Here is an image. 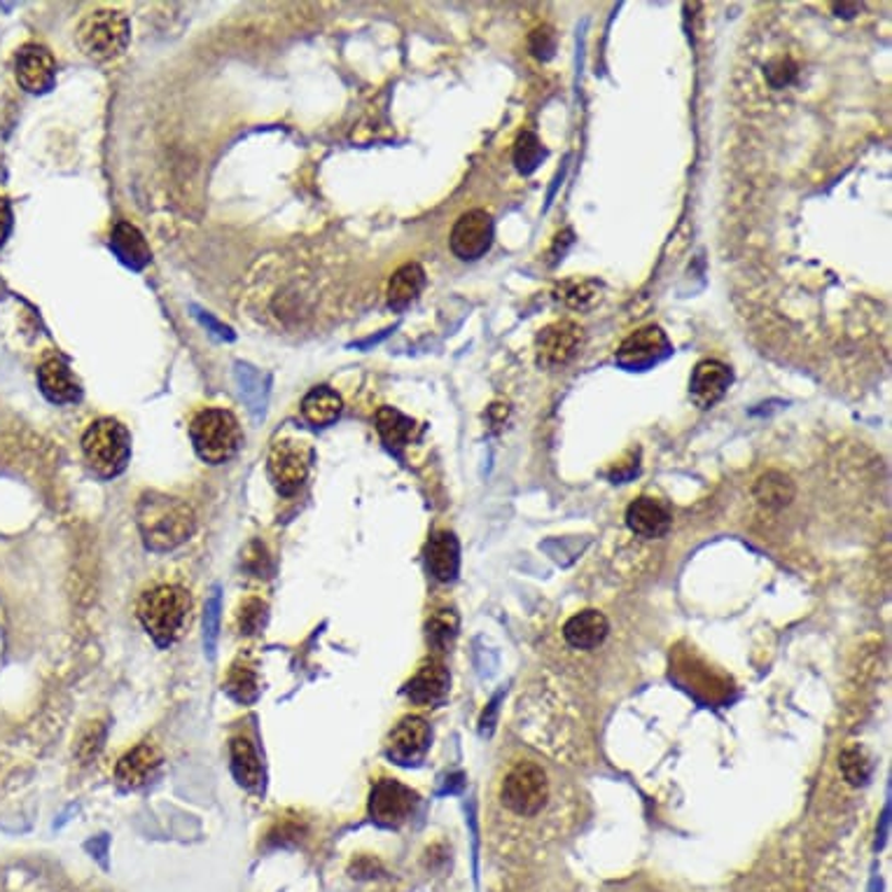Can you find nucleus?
I'll return each mask as SVG.
<instances>
[{
	"mask_svg": "<svg viewBox=\"0 0 892 892\" xmlns=\"http://www.w3.org/2000/svg\"><path fill=\"white\" fill-rule=\"evenodd\" d=\"M673 524V516L664 502L654 498H635L627 508V526L643 540H659Z\"/></svg>",
	"mask_w": 892,
	"mask_h": 892,
	"instance_id": "nucleus-15",
	"label": "nucleus"
},
{
	"mask_svg": "<svg viewBox=\"0 0 892 892\" xmlns=\"http://www.w3.org/2000/svg\"><path fill=\"white\" fill-rule=\"evenodd\" d=\"M197 456L211 465H223L237 456L243 444L239 420L225 409H206L197 414L190 426Z\"/></svg>",
	"mask_w": 892,
	"mask_h": 892,
	"instance_id": "nucleus-4",
	"label": "nucleus"
},
{
	"mask_svg": "<svg viewBox=\"0 0 892 892\" xmlns=\"http://www.w3.org/2000/svg\"><path fill=\"white\" fill-rule=\"evenodd\" d=\"M797 63L793 61V59H785V57H781V59H773L769 66H766V80H769V84L773 90H785L787 84H793L795 82V78H797Z\"/></svg>",
	"mask_w": 892,
	"mask_h": 892,
	"instance_id": "nucleus-33",
	"label": "nucleus"
},
{
	"mask_svg": "<svg viewBox=\"0 0 892 892\" xmlns=\"http://www.w3.org/2000/svg\"><path fill=\"white\" fill-rule=\"evenodd\" d=\"M584 342L582 328L570 321L551 323L535 336V356L537 365L543 367H563L578 356Z\"/></svg>",
	"mask_w": 892,
	"mask_h": 892,
	"instance_id": "nucleus-10",
	"label": "nucleus"
},
{
	"mask_svg": "<svg viewBox=\"0 0 892 892\" xmlns=\"http://www.w3.org/2000/svg\"><path fill=\"white\" fill-rule=\"evenodd\" d=\"M342 409H344L342 397L332 389H328V385H318V389L309 391L305 400H301V416L316 428H325L334 424V420L340 418Z\"/></svg>",
	"mask_w": 892,
	"mask_h": 892,
	"instance_id": "nucleus-24",
	"label": "nucleus"
},
{
	"mask_svg": "<svg viewBox=\"0 0 892 892\" xmlns=\"http://www.w3.org/2000/svg\"><path fill=\"white\" fill-rule=\"evenodd\" d=\"M78 45L94 61H112L120 57L131 38L129 20L122 12L98 10L84 16L78 26Z\"/></svg>",
	"mask_w": 892,
	"mask_h": 892,
	"instance_id": "nucleus-5",
	"label": "nucleus"
},
{
	"mask_svg": "<svg viewBox=\"0 0 892 892\" xmlns=\"http://www.w3.org/2000/svg\"><path fill=\"white\" fill-rule=\"evenodd\" d=\"M493 217L481 209L463 213L456 225L451 229L449 246L453 250V255L469 262L484 258L488 248L493 243Z\"/></svg>",
	"mask_w": 892,
	"mask_h": 892,
	"instance_id": "nucleus-9",
	"label": "nucleus"
},
{
	"mask_svg": "<svg viewBox=\"0 0 892 892\" xmlns=\"http://www.w3.org/2000/svg\"><path fill=\"white\" fill-rule=\"evenodd\" d=\"M426 563L430 575L437 582H453L461 570V545L456 535L449 531H437L426 545Z\"/></svg>",
	"mask_w": 892,
	"mask_h": 892,
	"instance_id": "nucleus-18",
	"label": "nucleus"
},
{
	"mask_svg": "<svg viewBox=\"0 0 892 892\" xmlns=\"http://www.w3.org/2000/svg\"><path fill=\"white\" fill-rule=\"evenodd\" d=\"M752 493H754V500L760 502L762 508H766L771 512H781V510L787 508L789 502L795 500L797 486L787 475L778 473V469H771V473L762 475L760 479L754 481Z\"/></svg>",
	"mask_w": 892,
	"mask_h": 892,
	"instance_id": "nucleus-22",
	"label": "nucleus"
},
{
	"mask_svg": "<svg viewBox=\"0 0 892 892\" xmlns=\"http://www.w3.org/2000/svg\"><path fill=\"white\" fill-rule=\"evenodd\" d=\"M14 73L20 87L28 94H47L57 82V61L45 45L28 43L14 59Z\"/></svg>",
	"mask_w": 892,
	"mask_h": 892,
	"instance_id": "nucleus-11",
	"label": "nucleus"
},
{
	"mask_svg": "<svg viewBox=\"0 0 892 892\" xmlns=\"http://www.w3.org/2000/svg\"><path fill=\"white\" fill-rule=\"evenodd\" d=\"M670 342L662 328L650 325L633 332L629 340L619 346L617 350V365L625 369H647L656 362H662L664 358L670 356Z\"/></svg>",
	"mask_w": 892,
	"mask_h": 892,
	"instance_id": "nucleus-12",
	"label": "nucleus"
},
{
	"mask_svg": "<svg viewBox=\"0 0 892 892\" xmlns=\"http://www.w3.org/2000/svg\"><path fill=\"white\" fill-rule=\"evenodd\" d=\"M545 157H547V150L533 131L519 133V139L514 143V166L519 174L531 176L533 171H537V166L545 162Z\"/></svg>",
	"mask_w": 892,
	"mask_h": 892,
	"instance_id": "nucleus-28",
	"label": "nucleus"
},
{
	"mask_svg": "<svg viewBox=\"0 0 892 892\" xmlns=\"http://www.w3.org/2000/svg\"><path fill=\"white\" fill-rule=\"evenodd\" d=\"M266 605L260 600H248L241 608V629L243 633H258V629L264 625Z\"/></svg>",
	"mask_w": 892,
	"mask_h": 892,
	"instance_id": "nucleus-36",
	"label": "nucleus"
},
{
	"mask_svg": "<svg viewBox=\"0 0 892 892\" xmlns=\"http://www.w3.org/2000/svg\"><path fill=\"white\" fill-rule=\"evenodd\" d=\"M231 771L234 778L246 789H260L264 771L262 762L258 757V750L252 748L248 738H234L231 740Z\"/></svg>",
	"mask_w": 892,
	"mask_h": 892,
	"instance_id": "nucleus-25",
	"label": "nucleus"
},
{
	"mask_svg": "<svg viewBox=\"0 0 892 892\" xmlns=\"http://www.w3.org/2000/svg\"><path fill=\"white\" fill-rule=\"evenodd\" d=\"M418 806V795L405 783L381 778L374 783L369 795V816L381 828H400L405 824Z\"/></svg>",
	"mask_w": 892,
	"mask_h": 892,
	"instance_id": "nucleus-8",
	"label": "nucleus"
},
{
	"mask_svg": "<svg viewBox=\"0 0 892 892\" xmlns=\"http://www.w3.org/2000/svg\"><path fill=\"white\" fill-rule=\"evenodd\" d=\"M500 799L504 809L521 818H533L540 813L549 799V781L545 769L533 762H519L504 776Z\"/></svg>",
	"mask_w": 892,
	"mask_h": 892,
	"instance_id": "nucleus-6",
	"label": "nucleus"
},
{
	"mask_svg": "<svg viewBox=\"0 0 892 892\" xmlns=\"http://www.w3.org/2000/svg\"><path fill=\"white\" fill-rule=\"evenodd\" d=\"M557 43H559V38H557V33H554L551 26L535 28L531 33V38H528L531 55L537 61H549L554 57V52H557Z\"/></svg>",
	"mask_w": 892,
	"mask_h": 892,
	"instance_id": "nucleus-32",
	"label": "nucleus"
},
{
	"mask_svg": "<svg viewBox=\"0 0 892 892\" xmlns=\"http://www.w3.org/2000/svg\"><path fill=\"white\" fill-rule=\"evenodd\" d=\"M110 248L115 250V255L120 258L122 264H127L129 269H136V272H141V269L147 266L150 260H153V252H150V246L143 239V234L129 223L115 225L112 237H110Z\"/></svg>",
	"mask_w": 892,
	"mask_h": 892,
	"instance_id": "nucleus-21",
	"label": "nucleus"
},
{
	"mask_svg": "<svg viewBox=\"0 0 892 892\" xmlns=\"http://www.w3.org/2000/svg\"><path fill=\"white\" fill-rule=\"evenodd\" d=\"M82 451L94 475L100 479L120 477L131 459V435L115 418H98L82 435Z\"/></svg>",
	"mask_w": 892,
	"mask_h": 892,
	"instance_id": "nucleus-3",
	"label": "nucleus"
},
{
	"mask_svg": "<svg viewBox=\"0 0 892 892\" xmlns=\"http://www.w3.org/2000/svg\"><path fill=\"white\" fill-rule=\"evenodd\" d=\"M221 619H223V592L221 586H213L204 608V652L209 662L215 659L217 641H221Z\"/></svg>",
	"mask_w": 892,
	"mask_h": 892,
	"instance_id": "nucleus-29",
	"label": "nucleus"
},
{
	"mask_svg": "<svg viewBox=\"0 0 892 892\" xmlns=\"http://www.w3.org/2000/svg\"><path fill=\"white\" fill-rule=\"evenodd\" d=\"M598 299V285L596 283H580L570 285V290L563 295V301L572 309H586L592 307Z\"/></svg>",
	"mask_w": 892,
	"mask_h": 892,
	"instance_id": "nucleus-35",
	"label": "nucleus"
},
{
	"mask_svg": "<svg viewBox=\"0 0 892 892\" xmlns=\"http://www.w3.org/2000/svg\"><path fill=\"white\" fill-rule=\"evenodd\" d=\"M839 769H841V773H844V778L851 785H863V783H867L869 773H871V762L867 760V754H865L863 748L853 746V748H846L844 752H841Z\"/></svg>",
	"mask_w": 892,
	"mask_h": 892,
	"instance_id": "nucleus-30",
	"label": "nucleus"
},
{
	"mask_svg": "<svg viewBox=\"0 0 892 892\" xmlns=\"http://www.w3.org/2000/svg\"><path fill=\"white\" fill-rule=\"evenodd\" d=\"M430 740L432 732L424 717H405L391 732L385 754L400 766H412L424 760L426 752L430 750Z\"/></svg>",
	"mask_w": 892,
	"mask_h": 892,
	"instance_id": "nucleus-13",
	"label": "nucleus"
},
{
	"mask_svg": "<svg viewBox=\"0 0 892 892\" xmlns=\"http://www.w3.org/2000/svg\"><path fill=\"white\" fill-rule=\"evenodd\" d=\"M610 633V621L598 610H582L578 615H572L566 627H563V638L572 650H596L598 645L605 643V638Z\"/></svg>",
	"mask_w": 892,
	"mask_h": 892,
	"instance_id": "nucleus-19",
	"label": "nucleus"
},
{
	"mask_svg": "<svg viewBox=\"0 0 892 892\" xmlns=\"http://www.w3.org/2000/svg\"><path fill=\"white\" fill-rule=\"evenodd\" d=\"M459 629V619L453 612L442 610V615H435L432 621L428 625V641L435 647H447L449 641L453 635H456Z\"/></svg>",
	"mask_w": 892,
	"mask_h": 892,
	"instance_id": "nucleus-31",
	"label": "nucleus"
},
{
	"mask_svg": "<svg viewBox=\"0 0 892 892\" xmlns=\"http://www.w3.org/2000/svg\"><path fill=\"white\" fill-rule=\"evenodd\" d=\"M424 288H426L424 266L414 262L400 266L389 283V307L393 311L407 309Z\"/></svg>",
	"mask_w": 892,
	"mask_h": 892,
	"instance_id": "nucleus-23",
	"label": "nucleus"
},
{
	"mask_svg": "<svg viewBox=\"0 0 892 892\" xmlns=\"http://www.w3.org/2000/svg\"><path fill=\"white\" fill-rule=\"evenodd\" d=\"M38 383L43 395L55 405H73L82 397V385L73 377L69 365L61 360H47L38 369Z\"/></svg>",
	"mask_w": 892,
	"mask_h": 892,
	"instance_id": "nucleus-20",
	"label": "nucleus"
},
{
	"mask_svg": "<svg viewBox=\"0 0 892 892\" xmlns=\"http://www.w3.org/2000/svg\"><path fill=\"white\" fill-rule=\"evenodd\" d=\"M225 692L237 703H255L260 699L258 670L250 664H234L225 682Z\"/></svg>",
	"mask_w": 892,
	"mask_h": 892,
	"instance_id": "nucleus-27",
	"label": "nucleus"
},
{
	"mask_svg": "<svg viewBox=\"0 0 892 892\" xmlns=\"http://www.w3.org/2000/svg\"><path fill=\"white\" fill-rule=\"evenodd\" d=\"M159 766H162L159 750L153 744H141L139 748H133L129 754L122 757L120 764L115 769V778L124 789H139L157 776Z\"/></svg>",
	"mask_w": 892,
	"mask_h": 892,
	"instance_id": "nucleus-17",
	"label": "nucleus"
},
{
	"mask_svg": "<svg viewBox=\"0 0 892 892\" xmlns=\"http://www.w3.org/2000/svg\"><path fill=\"white\" fill-rule=\"evenodd\" d=\"M10 231H12V209H10V201L0 197V248L5 246Z\"/></svg>",
	"mask_w": 892,
	"mask_h": 892,
	"instance_id": "nucleus-37",
	"label": "nucleus"
},
{
	"mask_svg": "<svg viewBox=\"0 0 892 892\" xmlns=\"http://www.w3.org/2000/svg\"><path fill=\"white\" fill-rule=\"evenodd\" d=\"M311 449L297 440H281L269 453V477L281 496H295L307 481L311 467Z\"/></svg>",
	"mask_w": 892,
	"mask_h": 892,
	"instance_id": "nucleus-7",
	"label": "nucleus"
},
{
	"mask_svg": "<svg viewBox=\"0 0 892 892\" xmlns=\"http://www.w3.org/2000/svg\"><path fill=\"white\" fill-rule=\"evenodd\" d=\"M414 428H416L414 420L393 407H381L377 412V430L383 444L391 451H400L402 447H407L414 437Z\"/></svg>",
	"mask_w": 892,
	"mask_h": 892,
	"instance_id": "nucleus-26",
	"label": "nucleus"
},
{
	"mask_svg": "<svg viewBox=\"0 0 892 892\" xmlns=\"http://www.w3.org/2000/svg\"><path fill=\"white\" fill-rule=\"evenodd\" d=\"M732 381H734V374L725 362L701 360L694 367L692 381H689V395H692L694 405L699 409H711L727 395Z\"/></svg>",
	"mask_w": 892,
	"mask_h": 892,
	"instance_id": "nucleus-14",
	"label": "nucleus"
},
{
	"mask_svg": "<svg viewBox=\"0 0 892 892\" xmlns=\"http://www.w3.org/2000/svg\"><path fill=\"white\" fill-rule=\"evenodd\" d=\"M104 740H106V729L100 725H92L87 732L82 734L80 738V746H78V757L82 760V764H90L94 757L104 748Z\"/></svg>",
	"mask_w": 892,
	"mask_h": 892,
	"instance_id": "nucleus-34",
	"label": "nucleus"
},
{
	"mask_svg": "<svg viewBox=\"0 0 892 892\" xmlns=\"http://www.w3.org/2000/svg\"><path fill=\"white\" fill-rule=\"evenodd\" d=\"M136 524L150 551H171L190 540L197 516L185 500L150 491L139 500Z\"/></svg>",
	"mask_w": 892,
	"mask_h": 892,
	"instance_id": "nucleus-1",
	"label": "nucleus"
},
{
	"mask_svg": "<svg viewBox=\"0 0 892 892\" xmlns=\"http://www.w3.org/2000/svg\"><path fill=\"white\" fill-rule=\"evenodd\" d=\"M451 676L442 662L430 659L416 670V676L407 682L405 694L416 705H440L449 697Z\"/></svg>",
	"mask_w": 892,
	"mask_h": 892,
	"instance_id": "nucleus-16",
	"label": "nucleus"
},
{
	"mask_svg": "<svg viewBox=\"0 0 892 892\" xmlns=\"http://www.w3.org/2000/svg\"><path fill=\"white\" fill-rule=\"evenodd\" d=\"M832 10H834V12H844L846 20H853V16H855L857 12H860V8H857V5H846V3H841V5L834 3Z\"/></svg>",
	"mask_w": 892,
	"mask_h": 892,
	"instance_id": "nucleus-38",
	"label": "nucleus"
},
{
	"mask_svg": "<svg viewBox=\"0 0 892 892\" xmlns=\"http://www.w3.org/2000/svg\"><path fill=\"white\" fill-rule=\"evenodd\" d=\"M190 605V594L182 586L162 584L141 596L139 619L159 647H171L185 629Z\"/></svg>",
	"mask_w": 892,
	"mask_h": 892,
	"instance_id": "nucleus-2",
	"label": "nucleus"
}]
</instances>
